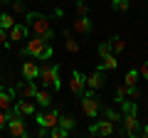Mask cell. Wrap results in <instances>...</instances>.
Here are the masks:
<instances>
[{"instance_id":"obj_1","label":"cell","mask_w":148,"mask_h":138,"mask_svg":"<svg viewBox=\"0 0 148 138\" xmlns=\"http://www.w3.org/2000/svg\"><path fill=\"white\" fill-rule=\"evenodd\" d=\"M22 57H32V59H40V62H45V59L52 57V47L47 44V40L42 37H30L25 40V47H22Z\"/></svg>"},{"instance_id":"obj_2","label":"cell","mask_w":148,"mask_h":138,"mask_svg":"<svg viewBox=\"0 0 148 138\" xmlns=\"http://www.w3.org/2000/svg\"><path fill=\"white\" fill-rule=\"evenodd\" d=\"M27 22H30V30L35 32L37 37L47 40V42L54 37V30H52V25H49V20L45 15H40V12H27Z\"/></svg>"},{"instance_id":"obj_3","label":"cell","mask_w":148,"mask_h":138,"mask_svg":"<svg viewBox=\"0 0 148 138\" xmlns=\"http://www.w3.org/2000/svg\"><path fill=\"white\" fill-rule=\"evenodd\" d=\"M37 79H42V84L47 86V89H54V91L62 86V81H59V67H57V64H42Z\"/></svg>"},{"instance_id":"obj_4","label":"cell","mask_w":148,"mask_h":138,"mask_svg":"<svg viewBox=\"0 0 148 138\" xmlns=\"http://www.w3.org/2000/svg\"><path fill=\"white\" fill-rule=\"evenodd\" d=\"M10 136H15V138H27L30 136V131H27V126H25V116H20V113H15L10 109L8 111V128H5Z\"/></svg>"},{"instance_id":"obj_5","label":"cell","mask_w":148,"mask_h":138,"mask_svg":"<svg viewBox=\"0 0 148 138\" xmlns=\"http://www.w3.org/2000/svg\"><path fill=\"white\" fill-rule=\"evenodd\" d=\"M82 111H84L89 118H96V116H99V111H101V101L94 96V89H89V91L84 89V94H82Z\"/></svg>"},{"instance_id":"obj_6","label":"cell","mask_w":148,"mask_h":138,"mask_svg":"<svg viewBox=\"0 0 148 138\" xmlns=\"http://www.w3.org/2000/svg\"><path fill=\"white\" fill-rule=\"evenodd\" d=\"M121 121H123L121 136H128V138L141 136V121H138V113H121Z\"/></svg>"},{"instance_id":"obj_7","label":"cell","mask_w":148,"mask_h":138,"mask_svg":"<svg viewBox=\"0 0 148 138\" xmlns=\"http://www.w3.org/2000/svg\"><path fill=\"white\" fill-rule=\"evenodd\" d=\"M116 131L114 128V121H96V123H91V128H89V136H111V133Z\"/></svg>"},{"instance_id":"obj_8","label":"cell","mask_w":148,"mask_h":138,"mask_svg":"<svg viewBox=\"0 0 148 138\" xmlns=\"http://www.w3.org/2000/svg\"><path fill=\"white\" fill-rule=\"evenodd\" d=\"M57 118H59V113L54 111L52 106H47V111H45V113H40V116H37V123H40V126H42V128H47V131H49V128H52V126H57Z\"/></svg>"},{"instance_id":"obj_9","label":"cell","mask_w":148,"mask_h":138,"mask_svg":"<svg viewBox=\"0 0 148 138\" xmlns=\"http://www.w3.org/2000/svg\"><path fill=\"white\" fill-rule=\"evenodd\" d=\"M27 35H30V27H27V25H20V22H15V25L8 30L10 42H22V40H27Z\"/></svg>"},{"instance_id":"obj_10","label":"cell","mask_w":148,"mask_h":138,"mask_svg":"<svg viewBox=\"0 0 148 138\" xmlns=\"http://www.w3.org/2000/svg\"><path fill=\"white\" fill-rule=\"evenodd\" d=\"M84 84H86V79L82 77V72H77V69H74V72H72V81H69V89H72V94L82 96V94H84Z\"/></svg>"},{"instance_id":"obj_11","label":"cell","mask_w":148,"mask_h":138,"mask_svg":"<svg viewBox=\"0 0 148 138\" xmlns=\"http://www.w3.org/2000/svg\"><path fill=\"white\" fill-rule=\"evenodd\" d=\"M12 111L20 113V116H32V113H35V104H32V101H27V99H20V101H15V104H12Z\"/></svg>"},{"instance_id":"obj_12","label":"cell","mask_w":148,"mask_h":138,"mask_svg":"<svg viewBox=\"0 0 148 138\" xmlns=\"http://www.w3.org/2000/svg\"><path fill=\"white\" fill-rule=\"evenodd\" d=\"M37 74H40V67H37V62H35L32 57L27 59V62H22V77H25V79H32V81H35Z\"/></svg>"},{"instance_id":"obj_13","label":"cell","mask_w":148,"mask_h":138,"mask_svg":"<svg viewBox=\"0 0 148 138\" xmlns=\"http://www.w3.org/2000/svg\"><path fill=\"white\" fill-rule=\"evenodd\" d=\"M86 86H89V89H101V86H104V69H96V72H91L89 77H86Z\"/></svg>"},{"instance_id":"obj_14","label":"cell","mask_w":148,"mask_h":138,"mask_svg":"<svg viewBox=\"0 0 148 138\" xmlns=\"http://www.w3.org/2000/svg\"><path fill=\"white\" fill-rule=\"evenodd\" d=\"M72 30H74V32H79V35H89V32H91V20H89L86 15H79L77 20H74Z\"/></svg>"},{"instance_id":"obj_15","label":"cell","mask_w":148,"mask_h":138,"mask_svg":"<svg viewBox=\"0 0 148 138\" xmlns=\"http://www.w3.org/2000/svg\"><path fill=\"white\" fill-rule=\"evenodd\" d=\"M17 89H20V96H22V99H35V94H37V84H35L32 79L22 81Z\"/></svg>"},{"instance_id":"obj_16","label":"cell","mask_w":148,"mask_h":138,"mask_svg":"<svg viewBox=\"0 0 148 138\" xmlns=\"http://www.w3.org/2000/svg\"><path fill=\"white\" fill-rule=\"evenodd\" d=\"M35 101H37V104H40L42 109H47V106H52V101H54V99H52V94H49V89L45 86V89H37Z\"/></svg>"},{"instance_id":"obj_17","label":"cell","mask_w":148,"mask_h":138,"mask_svg":"<svg viewBox=\"0 0 148 138\" xmlns=\"http://www.w3.org/2000/svg\"><path fill=\"white\" fill-rule=\"evenodd\" d=\"M12 104H15V101H12V91L0 86V109H3V111H10Z\"/></svg>"},{"instance_id":"obj_18","label":"cell","mask_w":148,"mask_h":138,"mask_svg":"<svg viewBox=\"0 0 148 138\" xmlns=\"http://www.w3.org/2000/svg\"><path fill=\"white\" fill-rule=\"evenodd\" d=\"M119 67V59H116V54L114 52H109V54H104V57H101V69H116Z\"/></svg>"},{"instance_id":"obj_19","label":"cell","mask_w":148,"mask_h":138,"mask_svg":"<svg viewBox=\"0 0 148 138\" xmlns=\"http://www.w3.org/2000/svg\"><path fill=\"white\" fill-rule=\"evenodd\" d=\"M57 126H62V128H67V131H72V128L77 126V121H74V116H69V113H67V116H59V118H57Z\"/></svg>"},{"instance_id":"obj_20","label":"cell","mask_w":148,"mask_h":138,"mask_svg":"<svg viewBox=\"0 0 148 138\" xmlns=\"http://www.w3.org/2000/svg\"><path fill=\"white\" fill-rule=\"evenodd\" d=\"M64 40H67V49H69L72 54L79 52V44H77V40L72 37V32H69V30H64Z\"/></svg>"},{"instance_id":"obj_21","label":"cell","mask_w":148,"mask_h":138,"mask_svg":"<svg viewBox=\"0 0 148 138\" xmlns=\"http://www.w3.org/2000/svg\"><path fill=\"white\" fill-rule=\"evenodd\" d=\"M109 44H111V52H114V54H121L123 49H126V42H123V37H114Z\"/></svg>"},{"instance_id":"obj_22","label":"cell","mask_w":148,"mask_h":138,"mask_svg":"<svg viewBox=\"0 0 148 138\" xmlns=\"http://www.w3.org/2000/svg\"><path fill=\"white\" fill-rule=\"evenodd\" d=\"M123 84L126 86H136L138 84V69H128L126 77H123Z\"/></svg>"},{"instance_id":"obj_23","label":"cell","mask_w":148,"mask_h":138,"mask_svg":"<svg viewBox=\"0 0 148 138\" xmlns=\"http://www.w3.org/2000/svg\"><path fill=\"white\" fill-rule=\"evenodd\" d=\"M119 106H121V113H138V106L133 104V101L121 99V101H119Z\"/></svg>"},{"instance_id":"obj_24","label":"cell","mask_w":148,"mask_h":138,"mask_svg":"<svg viewBox=\"0 0 148 138\" xmlns=\"http://www.w3.org/2000/svg\"><path fill=\"white\" fill-rule=\"evenodd\" d=\"M12 25H15V17H12L10 12H0V27H3V30H10Z\"/></svg>"},{"instance_id":"obj_25","label":"cell","mask_w":148,"mask_h":138,"mask_svg":"<svg viewBox=\"0 0 148 138\" xmlns=\"http://www.w3.org/2000/svg\"><path fill=\"white\" fill-rule=\"evenodd\" d=\"M67 128H62V126H52V128H49V131H47V136L49 138H67Z\"/></svg>"},{"instance_id":"obj_26","label":"cell","mask_w":148,"mask_h":138,"mask_svg":"<svg viewBox=\"0 0 148 138\" xmlns=\"http://www.w3.org/2000/svg\"><path fill=\"white\" fill-rule=\"evenodd\" d=\"M104 118H109V121H121V111H116V109H104Z\"/></svg>"},{"instance_id":"obj_27","label":"cell","mask_w":148,"mask_h":138,"mask_svg":"<svg viewBox=\"0 0 148 138\" xmlns=\"http://www.w3.org/2000/svg\"><path fill=\"white\" fill-rule=\"evenodd\" d=\"M111 5H114V10H119V12H126L128 8H131V0H114Z\"/></svg>"},{"instance_id":"obj_28","label":"cell","mask_w":148,"mask_h":138,"mask_svg":"<svg viewBox=\"0 0 148 138\" xmlns=\"http://www.w3.org/2000/svg\"><path fill=\"white\" fill-rule=\"evenodd\" d=\"M0 47H10V37H8V30H3V27H0Z\"/></svg>"},{"instance_id":"obj_29","label":"cell","mask_w":148,"mask_h":138,"mask_svg":"<svg viewBox=\"0 0 148 138\" xmlns=\"http://www.w3.org/2000/svg\"><path fill=\"white\" fill-rule=\"evenodd\" d=\"M12 12H17V15H25V5H22V0H12Z\"/></svg>"},{"instance_id":"obj_30","label":"cell","mask_w":148,"mask_h":138,"mask_svg":"<svg viewBox=\"0 0 148 138\" xmlns=\"http://www.w3.org/2000/svg\"><path fill=\"white\" fill-rule=\"evenodd\" d=\"M5 128H8V111L0 109V133H5Z\"/></svg>"},{"instance_id":"obj_31","label":"cell","mask_w":148,"mask_h":138,"mask_svg":"<svg viewBox=\"0 0 148 138\" xmlns=\"http://www.w3.org/2000/svg\"><path fill=\"white\" fill-rule=\"evenodd\" d=\"M126 96H131V99H141V91H138L136 86H126Z\"/></svg>"},{"instance_id":"obj_32","label":"cell","mask_w":148,"mask_h":138,"mask_svg":"<svg viewBox=\"0 0 148 138\" xmlns=\"http://www.w3.org/2000/svg\"><path fill=\"white\" fill-rule=\"evenodd\" d=\"M121 99H126V84H119V89H116V101H121Z\"/></svg>"},{"instance_id":"obj_33","label":"cell","mask_w":148,"mask_h":138,"mask_svg":"<svg viewBox=\"0 0 148 138\" xmlns=\"http://www.w3.org/2000/svg\"><path fill=\"white\" fill-rule=\"evenodd\" d=\"M109 52H111V44L109 42H101L99 44V57H104V54H109Z\"/></svg>"},{"instance_id":"obj_34","label":"cell","mask_w":148,"mask_h":138,"mask_svg":"<svg viewBox=\"0 0 148 138\" xmlns=\"http://www.w3.org/2000/svg\"><path fill=\"white\" fill-rule=\"evenodd\" d=\"M138 77H143V79L148 81V62H143V64H141V69H138Z\"/></svg>"},{"instance_id":"obj_35","label":"cell","mask_w":148,"mask_h":138,"mask_svg":"<svg viewBox=\"0 0 148 138\" xmlns=\"http://www.w3.org/2000/svg\"><path fill=\"white\" fill-rule=\"evenodd\" d=\"M86 12H89L86 3H77V15H86Z\"/></svg>"},{"instance_id":"obj_36","label":"cell","mask_w":148,"mask_h":138,"mask_svg":"<svg viewBox=\"0 0 148 138\" xmlns=\"http://www.w3.org/2000/svg\"><path fill=\"white\" fill-rule=\"evenodd\" d=\"M141 133H143V136L148 138V126H146V128H141Z\"/></svg>"},{"instance_id":"obj_37","label":"cell","mask_w":148,"mask_h":138,"mask_svg":"<svg viewBox=\"0 0 148 138\" xmlns=\"http://www.w3.org/2000/svg\"><path fill=\"white\" fill-rule=\"evenodd\" d=\"M3 5H5V3H3V0H0V12H3Z\"/></svg>"},{"instance_id":"obj_38","label":"cell","mask_w":148,"mask_h":138,"mask_svg":"<svg viewBox=\"0 0 148 138\" xmlns=\"http://www.w3.org/2000/svg\"><path fill=\"white\" fill-rule=\"evenodd\" d=\"M22 3H25V0H22Z\"/></svg>"}]
</instances>
